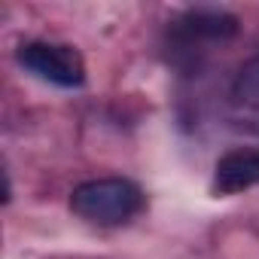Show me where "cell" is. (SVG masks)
I'll list each match as a JSON object with an SVG mask.
<instances>
[{
  "label": "cell",
  "mask_w": 259,
  "mask_h": 259,
  "mask_svg": "<svg viewBox=\"0 0 259 259\" xmlns=\"http://www.w3.org/2000/svg\"><path fill=\"white\" fill-rule=\"evenodd\" d=\"M70 207L76 217L98 223V226H119L141 213L144 207V192L138 183L125 177H101V180H85L73 189Z\"/></svg>",
  "instance_id": "1"
},
{
  "label": "cell",
  "mask_w": 259,
  "mask_h": 259,
  "mask_svg": "<svg viewBox=\"0 0 259 259\" xmlns=\"http://www.w3.org/2000/svg\"><path fill=\"white\" fill-rule=\"evenodd\" d=\"M19 64L40 76L43 82L61 85V89H76L85 82V64L82 55L73 46L64 43H46V40H34V43H22L19 46Z\"/></svg>",
  "instance_id": "2"
},
{
  "label": "cell",
  "mask_w": 259,
  "mask_h": 259,
  "mask_svg": "<svg viewBox=\"0 0 259 259\" xmlns=\"http://www.w3.org/2000/svg\"><path fill=\"white\" fill-rule=\"evenodd\" d=\"M229 122L238 132L259 138V49L238 70L229 89Z\"/></svg>",
  "instance_id": "3"
},
{
  "label": "cell",
  "mask_w": 259,
  "mask_h": 259,
  "mask_svg": "<svg viewBox=\"0 0 259 259\" xmlns=\"http://www.w3.org/2000/svg\"><path fill=\"white\" fill-rule=\"evenodd\" d=\"M238 34V19L223 10H192L174 22V37L189 49L195 43H223Z\"/></svg>",
  "instance_id": "4"
},
{
  "label": "cell",
  "mask_w": 259,
  "mask_h": 259,
  "mask_svg": "<svg viewBox=\"0 0 259 259\" xmlns=\"http://www.w3.org/2000/svg\"><path fill=\"white\" fill-rule=\"evenodd\" d=\"M259 186V147H241L220 156L213 168V192L238 195L244 189Z\"/></svg>",
  "instance_id": "5"
}]
</instances>
